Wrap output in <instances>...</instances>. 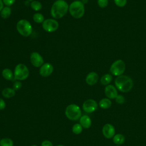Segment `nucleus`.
Wrapping results in <instances>:
<instances>
[{
	"instance_id": "cd10ccee",
	"label": "nucleus",
	"mask_w": 146,
	"mask_h": 146,
	"mask_svg": "<svg viewBox=\"0 0 146 146\" xmlns=\"http://www.w3.org/2000/svg\"><path fill=\"white\" fill-rule=\"evenodd\" d=\"M116 102L119 104H122L125 102V98L122 95H118L115 98Z\"/></svg>"
},
{
	"instance_id": "aec40b11",
	"label": "nucleus",
	"mask_w": 146,
	"mask_h": 146,
	"mask_svg": "<svg viewBox=\"0 0 146 146\" xmlns=\"http://www.w3.org/2000/svg\"><path fill=\"white\" fill-rule=\"evenodd\" d=\"M112 138L113 143L117 145H120L123 144L125 141V137L123 135L120 133L115 135Z\"/></svg>"
},
{
	"instance_id": "4be33fe9",
	"label": "nucleus",
	"mask_w": 146,
	"mask_h": 146,
	"mask_svg": "<svg viewBox=\"0 0 146 146\" xmlns=\"http://www.w3.org/2000/svg\"><path fill=\"white\" fill-rule=\"evenodd\" d=\"M14 142L13 140L9 137L2 138L0 140V146H13Z\"/></svg>"
},
{
	"instance_id": "0eeeda50",
	"label": "nucleus",
	"mask_w": 146,
	"mask_h": 146,
	"mask_svg": "<svg viewBox=\"0 0 146 146\" xmlns=\"http://www.w3.org/2000/svg\"><path fill=\"white\" fill-rule=\"evenodd\" d=\"M125 70V64L122 59H117L111 65L110 71L112 75L119 76L123 74Z\"/></svg>"
},
{
	"instance_id": "6e6552de",
	"label": "nucleus",
	"mask_w": 146,
	"mask_h": 146,
	"mask_svg": "<svg viewBox=\"0 0 146 146\" xmlns=\"http://www.w3.org/2000/svg\"><path fill=\"white\" fill-rule=\"evenodd\" d=\"M59 27L58 22L52 18L45 19L42 23V28L48 33H52L55 31Z\"/></svg>"
},
{
	"instance_id": "72a5a7b5",
	"label": "nucleus",
	"mask_w": 146,
	"mask_h": 146,
	"mask_svg": "<svg viewBox=\"0 0 146 146\" xmlns=\"http://www.w3.org/2000/svg\"><path fill=\"white\" fill-rule=\"evenodd\" d=\"M56 146H65V145H62V144H59V145H56Z\"/></svg>"
},
{
	"instance_id": "6ab92c4d",
	"label": "nucleus",
	"mask_w": 146,
	"mask_h": 146,
	"mask_svg": "<svg viewBox=\"0 0 146 146\" xmlns=\"http://www.w3.org/2000/svg\"><path fill=\"white\" fill-rule=\"evenodd\" d=\"M2 75L4 79L7 80H11L13 79L14 73L9 68H5L2 70Z\"/></svg>"
},
{
	"instance_id": "393cba45",
	"label": "nucleus",
	"mask_w": 146,
	"mask_h": 146,
	"mask_svg": "<svg viewBox=\"0 0 146 146\" xmlns=\"http://www.w3.org/2000/svg\"><path fill=\"white\" fill-rule=\"evenodd\" d=\"M83 127L80 124V123H76L74 124L72 127V131L75 135H79L82 133L83 131Z\"/></svg>"
},
{
	"instance_id": "f8f14e48",
	"label": "nucleus",
	"mask_w": 146,
	"mask_h": 146,
	"mask_svg": "<svg viewBox=\"0 0 146 146\" xmlns=\"http://www.w3.org/2000/svg\"><path fill=\"white\" fill-rule=\"evenodd\" d=\"M53 71V66L50 63H45L40 67L39 74L42 77H48L52 74Z\"/></svg>"
},
{
	"instance_id": "20e7f679",
	"label": "nucleus",
	"mask_w": 146,
	"mask_h": 146,
	"mask_svg": "<svg viewBox=\"0 0 146 146\" xmlns=\"http://www.w3.org/2000/svg\"><path fill=\"white\" fill-rule=\"evenodd\" d=\"M65 115L69 120H77L82 116L80 108L76 104H69L66 108Z\"/></svg>"
},
{
	"instance_id": "b1692460",
	"label": "nucleus",
	"mask_w": 146,
	"mask_h": 146,
	"mask_svg": "<svg viewBox=\"0 0 146 146\" xmlns=\"http://www.w3.org/2000/svg\"><path fill=\"white\" fill-rule=\"evenodd\" d=\"M33 19L34 21L37 23H43V22L44 21L43 15L39 13H35L33 16Z\"/></svg>"
},
{
	"instance_id": "f3484780",
	"label": "nucleus",
	"mask_w": 146,
	"mask_h": 146,
	"mask_svg": "<svg viewBox=\"0 0 146 146\" xmlns=\"http://www.w3.org/2000/svg\"><path fill=\"white\" fill-rule=\"evenodd\" d=\"M98 105L101 108L106 110L109 108L111 106L112 102L111 100L107 98H103L99 101Z\"/></svg>"
},
{
	"instance_id": "e433bc0d",
	"label": "nucleus",
	"mask_w": 146,
	"mask_h": 146,
	"mask_svg": "<svg viewBox=\"0 0 146 146\" xmlns=\"http://www.w3.org/2000/svg\"><path fill=\"white\" fill-rule=\"evenodd\" d=\"M116 146H120V145H116Z\"/></svg>"
},
{
	"instance_id": "9b49d317",
	"label": "nucleus",
	"mask_w": 146,
	"mask_h": 146,
	"mask_svg": "<svg viewBox=\"0 0 146 146\" xmlns=\"http://www.w3.org/2000/svg\"><path fill=\"white\" fill-rule=\"evenodd\" d=\"M102 133L107 139L112 138L115 133V129L113 125L110 123L104 124L102 128Z\"/></svg>"
},
{
	"instance_id": "412c9836",
	"label": "nucleus",
	"mask_w": 146,
	"mask_h": 146,
	"mask_svg": "<svg viewBox=\"0 0 146 146\" xmlns=\"http://www.w3.org/2000/svg\"><path fill=\"white\" fill-rule=\"evenodd\" d=\"M11 13V8L9 6H5L1 11L0 15L2 18L7 19L10 16Z\"/></svg>"
},
{
	"instance_id": "a878e982",
	"label": "nucleus",
	"mask_w": 146,
	"mask_h": 146,
	"mask_svg": "<svg viewBox=\"0 0 146 146\" xmlns=\"http://www.w3.org/2000/svg\"><path fill=\"white\" fill-rule=\"evenodd\" d=\"M113 1L115 5L119 7H123L125 6L127 2V0H113Z\"/></svg>"
},
{
	"instance_id": "473e14b6",
	"label": "nucleus",
	"mask_w": 146,
	"mask_h": 146,
	"mask_svg": "<svg viewBox=\"0 0 146 146\" xmlns=\"http://www.w3.org/2000/svg\"><path fill=\"white\" fill-rule=\"evenodd\" d=\"M3 5L4 4H3V2L2 0H0V12L2 10V9L4 7Z\"/></svg>"
},
{
	"instance_id": "2eb2a0df",
	"label": "nucleus",
	"mask_w": 146,
	"mask_h": 146,
	"mask_svg": "<svg viewBox=\"0 0 146 146\" xmlns=\"http://www.w3.org/2000/svg\"><path fill=\"white\" fill-rule=\"evenodd\" d=\"M79 123L83 128L88 129L91 126L92 121L89 116L87 115H84L80 117Z\"/></svg>"
},
{
	"instance_id": "ddd939ff",
	"label": "nucleus",
	"mask_w": 146,
	"mask_h": 146,
	"mask_svg": "<svg viewBox=\"0 0 146 146\" xmlns=\"http://www.w3.org/2000/svg\"><path fill=\"white\" fill-rule=\"evenodd\" d=\"M104 94L107 98L110 99H114L118 95L117 88L112 84H108L105 87Z\"/></svg>"
},
{
	"instance_id": "7c9ffc66",
	"label": "nucleus",
	"mask_w": 146,
	"mask_h": 146,
	"mask_svg": "<svg viewBox=\"0 0 146 146\" xmlns=\"http://www.w3.org/2000/svg\"><path fill=\"white\" fill-rule=\"evenodd\" d=\"M41 146H53V144L51 141L45 140L42 142Z\"/></svg>"
},
{
	"instance_id": "2f4dec72",
	"label": "nucleus",
	"mask_w": 146,
	"mask_h": 146,
	"mask_svg": "<svg viewBox=\"0 0 146 146\" xmlns=\"http://www.w3.org/2000/svg\"><path fill=\"white\" fill-rule=\"evenodd\" d=\"M6 102L5 101L2 99L0 98V110H3L6 108Z\"/></svg>"
},
{
	"instance_id": "f257e3e1",
	"label": "nucleus",
	"mask_w": 146,
	"mask_h": 146,
	"mask_svg": "<svg viewBox=\"0 0 146 146\" xmlns=\"http://www.w3.org/2000/svg\"><path fill=\"white\" fill-rule=\"evenodd\" d=\"M69 6L64 0H56L52 4L50 14L51 17L55 19H60L63 17L68 10Z\"/></svg>"
},
{
	"instance_id": "a211bd4d",
	"label": "nucleus",
	"mask_w": 146,
	"mask_h": 146,
	"mask_svg": "<svg viewBox=\"0 0 146 146\" xmlns=\"http://www.w3.org/2000/svg\"><path fill=\"white\" fill-rule=\"evenodd\" d=\"M112 76L110 74H106L103 75L100 78V83L103 86L108 85L112 80Z\"/></svg>"
},
{
	"instance_id": "c9c22d12",
	"label": "nucleus",
	"mask_w": 146,
	"mask_h": 146,
	"mask_svg": "<svg viewBox=\"0 0 146 146\" xmlns=\"http://www.w3.org/2000/svg\"><path fill=\"white\" fill-rule=\"evenodd\" d=\"M27 1H34V0H27Z\"/></svg>"
},
{
	"instance_id": "f03ea898",
	"label": "nucleus",
	"mask_w": 146,
	"mask_h": 146,
	"mask_svg": "<svg viewBox=\"0 0 146 146\" xmlns=\"http://www.w3.org/2000/svg\"><path fill=\"white\" fill-rule=\"evenodd\" d=\"M115 85L117 90L122 92H127L131 90L133 86V80L131 77L121 75L115 80Z\"/></svg>"
},
{
	"instance_id": "423d86ee",
	"label": "nucleus",
	"mask_w": 146,
	"mask_h": 146,
	"mask_svg": "<svg viewBox=\"0 0 146 146\" xmlns=\"http://www.w3.org/2000/svg\"><path fill=\"white\" fill-rule=\"evenodd\" d=\"M29 75V70L28 67L24 64L19 63L17 64L14 71V78L17 80H24L26 79Z\"/></svg>"
},
{
	"instance_id": "c756f323",
	"label": "nucleus",
	"mask_w": 146,
	"mask_h": 146,
	"mask_svg": "<svg viewBox=\"0 0 146 146\" xmlns=\"http://www.w3.org/2000/svg\"><path fill=\"white\" fill-rule=\"evenodd\" d=\"M16 0H2L3 4L6 5V6H10L13 5Z\"/></svg>"
},
{
	"instance_id": "7ed1b4c3",
	"label": "nucleus",
	"mask_w": 146,
	"mask_h": 146,
	"mask_svg": "<svg viewBox=\"0 0 146 146\" xmlns=\"http://www.w3.org/2000/svg\"><path fill=\"white\" fill-rule=\"evenodd\" d=\"M68 11L73 18L79 19L84 14L85 9L84 3L80 1H75L69 5Z\"/></svg>"
},
{
	"instance_id": "dca6fc26",
	"label": "nucleus",
	"mask_w": 146,
	"mask_h": 146,
	"mask_svg": "<svg viewBox=\"0 0 146 146\" xmlns=\"http://www.w3.org/2000/svg\"><path fill=\"white\" fill-rule=\"evenodd\" d=\"M2 95L5 98H11L15 95V91L11 88L6 87L3 89L2 91Z\"/></svg>"
},
{
	"instance_id": "9d476101",
	"label": "nucleus",
	"mask_w": 146,
	"mask_h": 146,
	"mask_svg": "<svg viewBox=\"0 0 146 146\" xmlns=\"http://www.w3.org/2000/svg\"><path fill=\"white\" fill-rule=\"evenodd\" d=\"M30 60L32 65L35 67H40L44 64L42 56L36 51L33 52L30 56Z\"/></svg>"
},
{
	"instance_id": "39448f33",
	"label": "nucleus",
	"mask_w": 146,
	"mask_h": 146,
	"mask_svg": "<svg viewBox=\"0 0 146 146\" xmlns=\"http://www.w3.org/2000/svg\"><path fill=\"white\" fill-rule=\"evenodd\" d=\"M16 27L18 32L25 37L30 36L33 32V27L31 23L25 19L19 20L17 23Z\"/></svg>"
},
{
	"instance_id": "1a4fd4ad",
	"label": "nucleus",
	"mask_w": 146,
	"mask_h": 146,
	"mask_svg": "<svg viewBox=\"0 0 146 146\" xmlns=\"http://www.w3.org/2000/svg\"><path fill=\"white\" fill-rule=\"evenodd\" d=\"M98 104L97 102L92 99H89L84 102L82 108L86 113H92L98 109Z\"/></svg>"
},
{
	"instance_id": "bb28decb",
	"label": "nucleus",
	"mask_w": 146,
	"mask_h": 146,
	"mask_svg": "<svg viewBox=\"0 0 146 146\" xmlns=\"http://www.w3.org/2000/svg\"><path fill=\"white\" fill-rule=\"evenodd\" d=\"M98 5L100 8H105L108 5V0H98Z\"/></svg>"
},
{
	"instance_id": "5701e85b",
	"label": "nucleus",
	"mask_w": 146,
	"mask_h": 146,
	"mask_svg": "<svg viewBox=\"0 0 146 146\" xmlns=\"http://www.w3.org/2000/svg\"><path fill=\"white\" fill-rule=\"evenodd\" d=\"M30 6L33 10H34V11H38L42 9V4L40 2L38 1L34 0L31 2Z\"/></svg>"
},
{
	"instance_id": "4468645a",
	"label": "nucleus",
	"mask_w": 146,
	"mask_h": 146,
	"mask_svg": "<svg viewBox=\"0 0 146 146\" xmlns=\"http://www.w3.org/2000/svg\"><path fill=\"white\" fill-rule=\"evenodd\" d=\"M99 80L98 74L94 71L89 72L86 77V82L89 86L95 85Z\"/></svg>"
},
{
	"instance_id": "c85d7f7f",
	"label": "nucleus",
	"mask_w": 146,
	"mask_h": 146,
	"mask_svg": "<svg viewBox=\"0 0 146 146\" xmlns=\"http://www.w3.org/2000/svg\"><path fill=\"white\" fill-rule=\"evenodd\" d=\"M21 87H22V83H21V82L19 80H17V81H16V82H15L14 83L13 88L15 91L19 90Z\"/></svg>"
},
{
	"instance_id": "f704fd0d",
	"label": "nucleus",
	"mask_w": 146,
	"mask_h": 146,
	"mask_svg": "<svg viewBox=\"0 0 146 146\" xmlns=\"http://www.w3.org/2000/svg\"><path fill=\"white\" fill-rule=\"evenodd\" d=\"M30 146H38L37 145H35V144H33V145H30Z\"/></svg>"
}]
</instances>
